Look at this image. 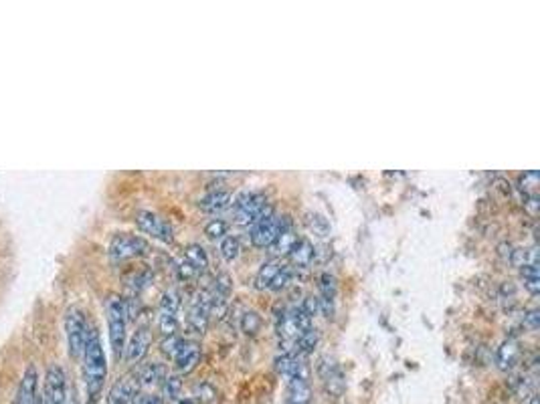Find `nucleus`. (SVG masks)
Wrapping results in <instances>:
<instances>
[{"mask_svg":"<svg viewBox=\"0 0 540 404\" xmlns=\"http://www.w3.org/2000/svg\"><path fill=\"white\" fill-rule=\"evenodd\" d=\"M160 388H162V400L175 403L182 396V380L178 374H166Z\"/></svg>","mask_w":540,"mask_h":404,"instance_id":"obj_21","label":"nucleus"},{"mask_svg":"<svg viewBox=\"0 0 540 404\" xmlns=\"http://www.w3.org/2000/svg\"><path fill=\"white\" fill-rule=\"evenodd\" d=\"M196 390H198V394H203L198 400L201 403H209V400H212L215 398V390L209 386V384H203V386H196Z\"/></svg>","mask_w":540,"mask_h":404,"instance_id":"obj_39","label":"nucleus"},{"mask_svg":"<svg viewBox=\"0 0 540 404\" xmlns=\"http://www.w3.org/2000/svg\"><path fill=\"white\" fill-rule=\"evenodd\" d=\"M294 277V267L283 263L281 259H269L259 267L255 275V285L259 289H269V291H279L285 285L292 283Z\"/></svg>","mask_w":540,"mask_h":404,"instance_id":"obj_4","label":"nucleus"},{"mask_svg":"<svg viewBox=\"0 0 540 404\" xmlns=\"http://www.w3.org/2000/svg\"><path fill=\"white\" fill-rule=\"evenodd\" d=\"M536 186H539V172L536 170H528L520 176V188L526 194H536Z\"/></svg>","mask_w":540,"mask_h":404,"instance_id":"obj_34","label":"nucleus"},{"mask_svg":"<svg viewBox=\"0 0 540 404\" xmlns=\"http://www.w3.org/2000/svg\"><path fill=\"white\" fill-rule=\"evenodd\" d=\"M65 323V335H67V348H69V356L73 360H79L83 356V348H86V340H88V319L83 309L79 307H69L65 312L63 317Z\"/></svg>","mask_w":540,"mask_h":404,"instance_id":"obj_3","label":"nucleus"},{"mask_svg":"<svg viewBox=\"0 0 540 404\" xmlns=\"http://www.w3.org/2000/svg\"><path fill=\"white\" fill-rule=\"evenodd\" d=\"M285 223H288L285 216H278L271 211L265 212L251 229V245L257 249H269L278 241L279 232L285 227Z\"/></svg>","mask_w":540,"mask_h":404,"instance_id":"obj_7","label":"nucleus"},{"mask_svg":"<svg viewBox=\"0 0 540 404\" xmlns=\"http://www.w3.org/2000/svg\"><path fill=\"white\" fill-rule=\"evenodd\" d=\"M318 374H320V378H322L324 390H326L330 396H334V398L342 396L344 386H346V384H344V374H342V370L338 368V364L332 360L330 356H326V358L320 360Z\"/></svg>","mask_w":540,"mask_h":404,"instance_id":"obj_11","label":"nucleus"},{"mask_svg":"<svg viewBox=\"0 0 540 404\" xmlns=\"http://www.w3.org/2000/svg\"><path fill=\"white\" fill-rule=\"evenodd\" d=\"M518 356H520L518 342L516 340H506L496 351V364L500 370H512L518 362Z\"/></svg>","mask_w":540,"mask_h":404,"instance_id":"obj_18","label":"nucleus"},{"mask_svg":"<svg viewBox=\"0 0 540 404\" xmlns=\"http://www.w3.org/2000/svg\"><path fill=\"white\" fill-rule=\"evenodd\" d=\"M299 354L296 351H281L278 358H276V370H278L281 376H288L296 370L297 362H299Z\"/></svg>","mask_w":540,"mask_h":404,"instance_id":"obj_25","label":"nucleus"},{"mask_svg":"<svg viewBox=\"0 0 540 404\" xmlns=\"http://www.w3.org/2000/svg\"><path fill=\"white\" fill-rule=\"evenodd\" d=\"M105 376H107V360H105L104 344L100 332L89 326L86 348H83V378L88 388L89 400H97L102 388H104Z\"/></svg>","mask_w":540,"mask_h":404,"instance_id":"obj_1","label":"nucleus"},{"mask_svg":"<svg viewBox=\"0 0 540 404\" xmlns=\"http://www.w3.org/2000/svg\"><path fill=\"white\" fill-rule=\"evenodd\" d=\"M241 328H243L245 334H257L259 328H262V317L257 316L255 312H245L243 317H241Z\"/></svg>","mask_w":540,"mask_h":404,"instance_id":"obj_33","label":"nucleus"},{"mask_svg":"<svg viewBox=\"0 0 540 404\" xmlns=\"http://www.w3.org/2000/svg\"><path fill=\"white\" fill-rule=\"evenodd\" d=\"M136 225L142 232L150 235L152 239H158L162 243H173L175 241V230L170 227L168 221H164L162 216H158L152 211H140L136 214Z\"/></svg>","mask_w":540,"mask_h":404,"instance_id":"obj_9","label":"nucleus"},{"mask_svg":"<svg viewBox=\"0 0 540 404\" xmlns=\"http://www.w3.org/2000/svg\"><path fill=\"white\" fill-rule=\"evenodd\" d=\"M36 400H39V372L35 364H29L20 378L17 404H36Z\"/></svg>","mask_w":540,"mask_h":404,"instance_id":"obj_13","label":"nucleus"},{"mask_svg":"<svg viewBox=\"0 0 540 404\" xmlns=\"http://www.w3.org/2000/svg\"><path fill=\"white\" fill-rule=\"evenodd\" d=\"M160 309L162 312H173V314H178L180 309V293L176 289H168L162 293L160 298Z\"/></svg>","mask_w":540,"mask_h":404,"instance_id":"obj_30","label":"nucleus"},{"mask_svg":"<svg viewBox=\"0 0 540 404\" xmlns=\"http://www.w3.org/2000/svg\"><path fill=\"white\" fill-rule=\"evenodd\" d=\"M285 404H290V403H285Z\"/></svg>","mask_w":540,"mask_h":404,"instance_id":"obj_43","label":"nucleus"},{"mask_svg":"<svg viewBox=\"0 0 540 404\" xmlns=\"http://www.w3.org/2000/svg\"><path fill=\"white\" fill-rule=\"evenodd\" d=\"M176 269H178V275H180L182 279H192V277H196V275H198V273H196V271H194L187 261H180Z\"/></svg>","mask_w":540,"mask_h":404,"instance_id":"obj_37","label":"nucleus"},{"mask_svg":"<svg viewBox=\"0 0 540 404\" xmlns=\"http://www.w3.org/2000/svg\"><path fill=\"white\" fill-rule=\"evenodd\" d=\"M136 384L134 380L130 378H123L120 382H116L114 388L109 390V396H107V404H132V398L136 394Z\"/></svg>","mask_w":540,"mask_h":404,"instance_id":"obj_19","label":"nucleus"},{"mask_svg":"<svg viewBox=\"0 0 540 404\" xmlns=\"http://www.w3.org/2000/svg\"><path fill=\"white\" fill-rule=\"evenodd\" d=\"M524 323L530 328V330H536L539 328V309H530L526 317H524Z\"/></svg>","mask_w":540,"mask_h":404,"instance_id":"obj_38","label":"nucleus"},{"mask_svg":"<svg viewBox=\"0 0 540 404\" xmlns=\"http://www.w3.org/2000/svg\"><path fill=\"white\" fill-rule=\"evenodd\" d=\"M150 251V245L146 239H142L138 235H128V232H120L116 235L112 241H109V246H107V253L114 261H128V259H136V257H142Z\"/></svg>","mask_w":540,"mask_h":404,"instance_id":"obj_6","label":"nucleus"},{"mask_svg":"<svg viewBox=\"0 0 540 404\" xmlns=\"http://www.w3.org/2000/svg\"><path fill=\"white\" fill-rule=\"evenodd\" d=\"M69 396L67 374L59 364H51L45 372V388H43V400L45 404H65Z\"/></svg>","mask_w":540,"mask_h":404,"instance_id":"obj_8","label":"nucleus"},{"mask_svg":"<svg viewBox=\"0 0 540 404\" xmlns=\"http://www.w3.org/2000/svg\"><path fill=\"white\" fill-rule=\"evenodd\" d=\"M310 382L304 380H290L288 390V403L290 404H308L310 403Z\"/></svg>","mask_w":540,"mask_h":404,"instance_id":"obj_22","label":"nucleus"},{"mask_svg":"<svg viewBox=\"0 0 540 404\" xmlns=\"http://www.w3.org/2000/svg\"><path fill=\"white\" fill-rule=\"evenodd\" d=\"M297 239H299V237H297L296 232L292 230V225H290V221H288V223H285V227H283L281 232H279L278 241H276L271 246L278 251L279 255H288V253H290V249L294 246V243H296Z\"/></svg>","mask_w":540,"mask_h":404,"instance_id":"obj_24","label":"nucleus"},{"mask_svg":"<svg viewBox=\"0 0 540 404\" xmlns=\"http://www.w3.org/2000/svg\"><path fill=\"white\" fill-rule=\"evenodd\" d=\"M318 342H320V332H318L316 328H310L308 332H304V334L297 335L296 354H299V356H308V354H312L316 346H318Z\"/></svg>","mask_w":540,"mask_h":404,"instance_id":"obj_23","label":"nucleus"},{"mask_svg":"<svg viewBox=\"0 0 540 404\" xmlns=\"http://www.w3.org/2000/svg\"><path fill=\"white\" fill-rule=\"evenodd\" d=\"M306 223H308V227L318 232V235H322V237H326L328 232H330V225H328V221L324 218V216H320V214H316V212H308L306 214Z\"/></svg>","mask_w":540,"mask_h":404,"instance_id":"obj_32","label":"nucleus"},{"mask_svg":"<svg viewBox=\"0 0 540 404\" xmlns=\"http://www.w3.org/2000/svg\"><path fill=\"white\" fill-rule=\"evenodd\" d=\"M86 404H95V400H88V403H86Z\"/></svg>","mask_w":540,"mask_h":404,"instance_id":"obj_42","label":"nucleus"},{"mask_svg":"<svg viewBox=\"0 0 540 404\" xmlns=\"http://www.w3.org/2000/svg\"><path fill=\"white\" fill-rule=\"evenodd\" d=\"M288 257H290V261H292V267L294 269H306V267H310L312 261H314L316 257V249L314 245L308 241V239H297L294 246L290 249V253H288Z\"/></svg>","mask_w":540,"mask_h":404,"instance_id":"obj_16","label":"nucleus"},{"mask_svg":"<svg viewBox=\"0 0 540 404\" xmlns=\"http://www.w3.org/2000/svg\"><path fill=\"white\" fill-rule=\"evenodd\" d=\"M158 328L164 335H175L178 330V314L173 312H158Z\"/></svg>","mask_w":540,"mask_h":404,"instance_id":"obj_28","label":"nucleus"},{"mask_svg":"<svg viewBox=\"0 0 540 404\" xmlns=\"http://www.w3.org/2000/svg\"><path fill=\"white\" fill-rule=\"evenodd\" d=\"M182 344H184V337H180V335H164V340L160 342V351L175 360V356L178 354Z\"/></svg>","mask_w":540,"mask_h":404,"instance_id":"obj_29","label":"nucleus"},{"mask_svg":"<svg viewBox=\"0 0 540 404\" xmlns=\"http://www.w3.org/2000/svg\"><path fill=\"white\" fill-rule=\"evenodd\" d=\"M170 404H196V403L192 400V396H187V398H184V396H180L178 400H175V403H170Z\"/></svg>","mask_w":540,"mask_h":404,"instance_id":"obj_41","label":"nucleus"},{"mask_svg":"<svg viewBox=\"0 0 540 404\" xmlns=\"http://www.w3.org/2000/svg\"><path fill=\"white\" fill-rule=\"evenodd\" d=\"M239 253H241V243H239L237 237L227 235L225 239H221V255H223L225 261H229V263L235 261L239 257Z\"/></svg>","mask_w":540,"mask_h":404,"instance_id":"obj_27","label":"nucleus"},{"mask_svg":"<svg viewBox=\"0 0 540 404\" xmlns=\"http://www.w3.org/2000/svg\"><path fill=\"white\" fill-rule=\"evenodd\" d=\"M233 202V196L227 190H210L207 193L201 200H198V207L201 211L210 212V214H217V212L227 211Z\"/></svg>","mask_w":540,"mask_h":404,"instance_id":"obj_17","label":"nucleus"},{"mask_svg":"<svg viewBox=\"0 0 540 404\" xmlns=\"http://www.w3.org/2000/svg\"><path fill=\"white\" fill-rule=\"evenodd\" d=\"M299 305L306 309V314L312 317V319L320 314V301H318V295H308V298L304 299Z\"/></svg>","mask_w":540,"mask_h":404,"instance_id":"obj_36","label":"nucleus"},{"mask_svg":"<svg viewBox=\"0 0 540 404\" xmlns=\"http://www.w3.org/2000/svg\"><path fill=\"white\" fill-rule=\"evenodd\" d=\"M198 360H201V346L192 340H184V344L175 356L176 370L182 374H189L198 366Z\"/></svg>","mask_w":540,"mask_h":404,"instance_id":"obj_14","label":"nucleus"},{"mask_svg":"<svg viewBox=\"0 0 540 404\" xmlns=\"http://www.w3.org/2000/svg\"><path fill=\"white\" fill-rule=\"evenodd\" d=\"M524 207L532 214H536V207H539V196L536 194H528V202H524Z\"/></svg>","mask_w":540,"mask_h":404,"instance_id":"obj_40","label":"nucleus"},{"mask_svg":"<svg viewBox=\"0 0 540 404\" xmlns=\"http://www.w3.org/2000/svg\"><path fill=\"white\" fill-rule=\"evenodd\" d=\"M150 344H152L150 330L146 326H140L138 330L132 334V337L126 342L122 358L128 364H138L140 360H144V356L150 350Z\"/></svg>","mask_w":540,"mask_h":404,"instance_id":"obj_12","label":"nucleus"},{"mask_svg":"<svg viewBox=\"0 0 540 404\" xmlns=\"http://www.w3.org/2000/svg\"><path fill=\"white\" fill-rule=\"evenodd\" d=\"M267 209V198L262 193H245L235 200V223L241 227L255 225Z\"/></svg>","mask_w":540,"mask_h":404,"instance_id":"obj_5","label":"nucleus"},{"mask_svg":"<svg viewBox=\"0 0 540 404\" xmlns=\"http://www.w3.org/2000/svg\"><path fill=\"white\" fill-rule=\"evenodd\" d=\"M522 277H524V287L532 293V295H539V261L534 263H528L522 267Z\"/></svg>","mask_w":540,"mask_h":404,"instance_id":"obj_26","label":"nucleus"},{"mask_svg":"<svg viewBox=\"0 0 540 404\" xmlns=\"http://www.w3.org/2000/svg\"><path fill=\"white\" fill-rule=\"evenodd\" d=\"M227 232H229V225L223 218H212L205 225V235L210 239H225Z\"/></svg>","mask_w":540,"mask_h":404,"instance_id":"obj_31","label":"nucleus"},{"mask_svg":"<svg viewBox=\"0 0 540 404\" xmlns=\"http://www.w3.org/2000/svg\"><path fill=\"white\" fill-rule=\"evenodd\" d=\"M105 317L109 330V344L116 358H122L126 342H128V309L126 299L112 295L105 301Z\"/></svg>","mask_w":540,"mask_h":404,"instance_id":"obj_2","label":"nucleus"},{"mask_svg":"<svg viewBox=\"0 0 540 404\" xmlns=\"http://www.w3.org/2000/svg\"><path fill=\"white\" fill-rule=\"evenodd\" d=\"M166 376V370L162 364L158 362H148V364H142L138 370H136V376H134V384L136 388H152L162 384Z\"/></svg>","mask_w":540,"mask_h":404,"instance_id":"obj_15","label":"nucleus"},{"mask_svg":"<svg viewBox=\"0 0 540 404\" xmlns=\"http://www.w3.org/2000/svg\"><path fill=\"white\" fill-rule=\"evenodd\" d=\"M132 404H164V400H162V396H156L152 392H136L132 398Z\"/></svg>","mask_w":540,"mask_h":404,"instance_id":"obj_35","label":"nucleus"},{"mask_svg":"<svg viewBox=\"0 0 540 404\" xmlns=\"http://www.w3.org/2000/svg\"><path fill=\"white\" fill-rule=\"evenodd\" d=\"M210 312H209V291L203 289L198 293H194L189 307V316H187V326L192 334H205L207 326H209Z\"/></svg>","mask_w":540,"mask_h":404,"instance_id":"obj_10","label":"nucleus"},{"mask_svg":"<svg viewBox=\"0 0 540 404\" xmlns=\"http://www.w3.org/2000/svg\"><path fill=\"white\" fill-rule=\"evenodd\" d=\"M184 261L191 265L196 273H203L209 269V255L201 245H189L184 249Z\"/></svg>","mask_w":540,"mask_h":404,"instance_id":"obj_20","label":"nucleus"}]
</instances>
